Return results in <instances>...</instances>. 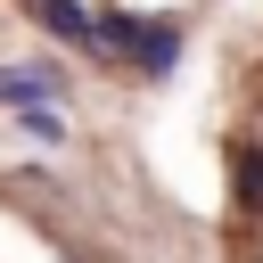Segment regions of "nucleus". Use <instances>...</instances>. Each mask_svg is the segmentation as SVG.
<instances>
[{
  "instance_id": "obj_1",
  "label": "nucleus",
  "mask_w": 263,
  "mask_h": 263,
  "mask_svg": "<svg viewBox=\"0 0 263 263\" xmlns=\"http://www.w3.org/2000/svg\"><path fill=\"white\" fill-rule=\"evenodd\" d=\"M49 99H58L49 66H0V107H49Z\"/></svg>"
},
{
  "instance_id": "obj_2",
  "label": "nucleus",
  "mask_w": 263,
  "mask_h": 263,
  "mask_svg": "<svg viewBox=\"0 0 263 263\" xmlns=\"http://www.w3.org/2000/svg\"><path fill=\"white\" fill-rule=\"evenodd\" d=\"M41 25H49V33H66V41H90V16H82V0H41Z\"/></svg>"
},
{
  "instance_id": "obj_3",
  "label": "nucleus",
  "mask_w": 263,
  "mask_h": 263,
  "mask_svg": "<svg viewBox=\"0 0 263 263\" xmlns=\"http://www.w3.org/2000/svg\"><path fill=\"white\" fill-rule=\"evenodd\" d=\"M238 205H263V148H238Z\"/></svg>"
}]
</instances>
